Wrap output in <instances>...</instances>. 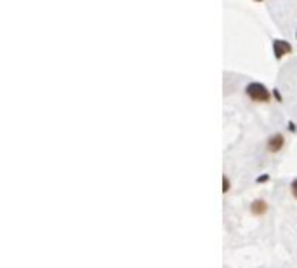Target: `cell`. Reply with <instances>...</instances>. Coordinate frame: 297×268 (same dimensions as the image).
Segmentation results:
<instances>
[{
	"label": "cell",
	"instance_id": "1",
	"mask_svg": "<svg viewBox=\"0 0 297 268\" xmlns=\"http://www.w3.org/2000/svg\"><path fill=\"white\" fill-rule=\"evenodd\" d=\"M247 96H249L250 99L257 101V103H264V101L270 99V92H268V89L261 84H250L249 87H247Z\"/></svg>",
	"mask_w": 297,
	"mask_h": 268
},
{
	"label": "cell",
	"instance_id": "6",
	"mask_svg": "<svg viewBox=\"0 0 297 268\" xmlns=\"http://www.w3.org/2000/svg\"><path fill=\"white\" fill-rule=\"evenodd\" d=\"M292 193H294V197L297 198V180L292 183Z\"/></svg>",
	"mask_w": 297,
	"mask_h": 268
},
{
	"label": "cell",
	"instance_id": "3",
	"mask_svg": "<svg viewBox=\"0 0 297 268\" xmlns=\"http://www.w3.org/2000/svg\"><path fill=\"white\" fill-rule=\"evenodd\" d=\"M252 213H254V214H264V213H266V202L255 200L254 204H252Z\"/></svg>",
	"mask_w": 297,
	"mask_h": 268
},
{
	"label": "cell",
	"instance_id": "5",
	"mask_svg": "<svg viewBox=\"0 0 297 268\" xmlns=\"http://www.w3.org/2000/svg\"><path fill=\"white\" fill-rule=\"evenodd\" d=\"M228 188H230V181L226 176H222V192H228Z\"/></svg>",
	"mask_w": 297,
	"mask_h": 268
},
{
	"label": "cell",
	"instance_id": "2",
	"mask_svg": "<svg viewBox=\"0 0 297 268\" xmlns=\"http://www.w3.org/2000/svg\"><path fill=\"white\" fill-rule=\"evenodd\" d=\"M282 146H283V136L282 134H275V136H271L270 141H268V148H270L271 152H278Z\"/></svg>",
	"mask_w": 297,
	"mask_h": 268
},
{
	"label": "cell",
	"instance_id": "4",
	"mask_svg": "<svg viewBox=\"0 0 297 268\" xmlns=\"http://www.w3.org/2000/svg\"><path fill=\"white\" fill-rule=\"evenodd\" d=\"M275 47H276V56H282V54H285V52L290 51V47H288V44H285V42H278Z\"/></svg>",
	"mask_w": 297,
	"mask_h": 268
}]
</instances>
